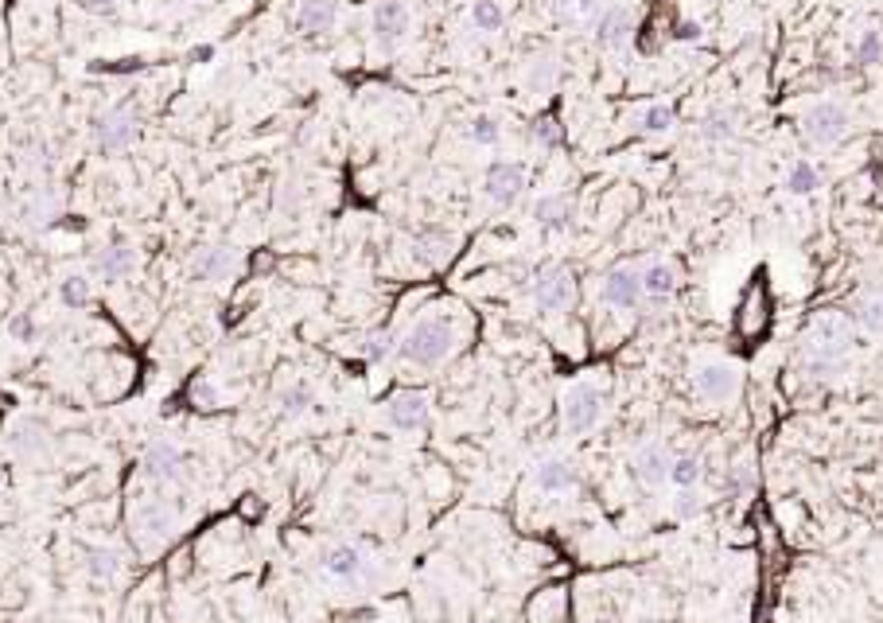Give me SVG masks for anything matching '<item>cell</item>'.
Masks as SVG:
<instances>
[{"mask_svg": "<svg viewBox=\"0 0 883 623\" xmlns=\"http://www.w3.org/2000/svg\"><path fill=\"white\" fill-rule=\"evenodd\" d=\"M59 300H63V308L82 312V308L94 300V285H90V277H86V273H67V277L59 281Z\"/></svg>", "mask_w": 883, "mask_h": 623, "instance_id": "cell-28", "label": "cell"}, {"mask_svg": "<svg viewBox=\"0 0 883 623\" xmlns=\"http://www.w3.org/2000/svg\"><path fill=\"white\" fill-rule=\"evenodd\" d=\"M728 491H732V495H747V491H751V468H747V464H736V468L728 472Z\"/></svg>", "mask_w": 883, "mask_h": 623, "instance_id": "cell-43", "label": "cell"}, {"mask_svg": "<svg viewBox=\"0 0 883 623\" xmlns=\"http://www.w3.org/2000/svg\"><path fill=\"white\" fill-rule=\"evenodd\" d=\"M82 4H86V8H113L117 0H82Z\"/></svg>", "mask_w": 883, "mask_h": 623, "instance_id": "cell-46", "label": "cell"}, {"mask_svg": "<svg viewBox=\"0 0 883 623\" xmlns=\"http://www.w3.org/2000/svg\"><path fill=\"white\" fill-rule=\"evenodd\" d=\"M631 36H635V16L623 4H607L596 20V43L607 51H619V47H627Z\"/></svg>", "mask_w": 883, "mask_h": 623, "instance_id": "cell-18", "label": "cell"}, {"mask_svg": "<svg viewBox=\"0 0 883 623\" xmlns=\"http://www.w3.org/2000/svg\"><path fill=\"white\" fill-rule=\"evenodd\" d=\"M137 133H141V117L133 113V106H113L94 121V148L102 156H117L137 141Z\"/></svg>", "mask_w": 883, "mask_h": 623, "instance_id": "cell-6", "label": "cell"}, {"mask_svg": "<svg viewBox=\"0 0 883 623\" xmlns=\"http://www.w3.org/2000/svg\"><path fill=\"white\" fill-rule=\"evenodd\" d=\"M600 300L607 308H642V269L638 265H615V269H607L600 281Z\"/></svg>", "mask_w": 883, "mask_h": 623, "instance_id": "cell-8", "label": "cell"}, {"mask_svg": "<svg viewBox=\"0 0 883 623\" xmlns=\"http://www.w3.org/2000/svg\"><path fill=\"white\" fill-rule=\"evenodd\" d=\"M133 265H137L133 246H129L125 238H113L106 250L94 257V277H98V281H121V277L133 273Z\"/></svg>", "mask_w": 883, "mask_h": 623, "instance_id": "cell-21", "label": "cell"}, {"mask_svg": "<svg viewBox=\"0 0 883 623\" xmlns=\"http://www.w3.org/2000/svg\"><path fill=\"white\" fill-rule=\"evenodd\" d=\"M635 125L642 133H650V137H662V133H670L673 125H677V113H673V106H666V102H654V106H646V110L638 113Z\"/></svg>", "mask_w": 883, "mask_h": 623, "instance_id": "cell-30", "label": "cell"}, {"mask_svg": "<svg viewBox=\"0 0 883 623\" xmlns=\"http://www.w3.org/2000/svg\"><path fill=\"white\" fill-rule=\"evenodd\" d=\"M642 293H646V300H654V304H666V300L677 293V265L666 261V257L646 261V265H642Z\"/></svg>", "mask_w": 883, "mask_h": 623, "instance_id": "cell-22", "label": "cell"}, {"mask_svg": "<svg viewBox=\"0 0 883 623\" xmlns=\"http://www.w3.org/2000/svg\"><path fill=\"white\" fill-rule=\"evenodd\" d=\"M172 530H176V514L168 511V503L148 499L133 511V534H141V538H168Z\"/></svg>", "mask_w": 883, "mask_h": 623, "instance_id": "cell-23", "label": "cell"}, {"mask_svg": "<svg viewBox=\"0 0 883 623\" xmlns=\"http://www.w3.org/2000/svg\"><path fill=\"white\" fill-rule=\"evenodd\" d=\"M86 573H90L98 585H113L117 573H121V557L113 550H90L86 553Z\"/></svg>", "mask_w": 883, "mask_h": 623, "instance_id": "cell-32", "label": "cell"}, {"mask_svg": "<svg viewBox=\"0 0 883 623\" xmlns=\"http://www.w3.org/2000/svg\"><path fill=\"white\" fill-rule=\"evenodd\" d=\"M277 207H281V215H296L300 211V187L284 184L281 195H277Z\"/></svg>", "mask_w": 883, "mask_h": 623, "instance_id": "cell-44", "label": "cell"}, {"mask_svg": "<svg viewBox=\"0 0 883 623\" xmlns=\"http://www.w3.org/2000/svg\"><path fill=\"white\" fill-rule=\"evenodd\" d=\"M144 472L152 479H164V483H176L187 468V452L179 448L176 440H152L141 456Z\"/></svg>", "mask_w": 883, "mask_h": 623, "instance_id": "cell-14", "label": "cell"}, {"mask_svg": "<svg viewBox=\"0 0 883 623\" xmlns=\"http://www.w3.org/2000/svg\"><path fill=\"white\" fill-rule=\"evenodd\" d=\"M561 20L565 24H596L603 12V0H561Z\"/></svg>", "mask_w": 883, "mask_h": 623, "instance_id": "cell-34", "label": "cell"}, {"mask_svg": "<svg viewBox=\"0 0 883 623\" xmlns=\"http://www.w3.org/2000/svg\"><path fill=\"white\" fill-rule=\"evenodd\" d=\"M848 125H852V117L833 98H821L802 113V137H806L810 148H833L837 141H845Z\"/></svg>", "mask_w": 883, "mask_h": 623, "instance_id": "cell-4", "label": "cell"}, {"mask_svg": "<svg viewBox=\"0 0 883 623\" xmlns=\"http://www.w3.org/2000/svg\"><path fill=\"white\" fill-rule=\"evenodd\" d=\"M191 398H195L199 409H214V405H218V394H214L211 382H195V386H191Z\"/></svg>", "mask_w": 883, "mask_h": 623, "instance_id": "cell-45", "label": "cell"}, {"mask_svg": "<svg viewBox=\"0 0 883 623\" xmlns=\"http://www.w3.org/2000/svg\"><path fill=\"white\" fill-rule=\"evenodd\" d=\"M701 495H697V487H689V491H681L677 499H673V514L677 518H693V514H701Z\"/></svg>", "mask_w": 883, "mask_h": 623, "instance_id": "cell-42", "label": "cell"}, {"mask_svg": "<svg viewBox=\"0 0 883 623\" xmlns=\"http://www.w3.org/2000/svg\"><path fill=\"white\" fill-rule=\"evenodd\" d=\"M8 335H12L16 343H32V339H36V320H32L28 312H16V316L8 320Z\"/></svg>", "mask_w": 883, "mask_h": 623, "instance_id": "cell-41", "label": "cell"}, {"mask_svg": "<svg viewBox=\"0 0 883 623\" xmlns=\"http://www.w3.org/2000/svg\"><path fill=\"white\" fill-rule=\"evenodd\" d=\"M670 468H673V452L666 444H658V440L642 444L635 456H631V476H635L638 483H646V487L670 483Z\"/></svg>", "mask_w": 883, "mask_h": 623, "instance_id": "cell-13", "label": "cell"}, {"mask_svg": "<svg viewBox=\"0 0 883 623\" xmlns=\"http://www.w3.org/2000/svg\"><path fill=\"white\" fill-rule=\"evenodd\" d=\"M335 20H339V0H296L292 28L300 36H323L335 28Z\"/></svg>", "mask_w": 883, "mask_h": 623, "instance_id": "cell-15", "label": "cell"}, {"mask_svg": "<svg viewBox=\"0 0 883 623\" xmlns=\"http://www.w3.org/2000/svg\"><path fill=\"white\" fill-rule=\"evenodd\" d=\"M848 351H852V328H848L845 316H817L802 339V351H798L802 374H810L817 382L833 378L845 370Z\"/></svg>", "mask_w": 883, "mask_h": 623, "instance_id": "cell-1", "label": "cell"}, {"mask_svg": "<svg viewBox=\"0 0 883 623\" xmlns=\"http://www.w3.org/2000/svg\"><path fill=\"white\" fill-rule=\"evenodd\" d=\"M413 254L421 257L424 265H444L448 257L456 254V234L448 226H417L413 230Z\"/></svg>", "mask_w": 883, "mask_h": 623, "instance_id": "cell-17", "label": "cell"}, {"mask_svg": "<svg viewBox=\"0 0 883 623\" xmlns=\"http://www.w3.org/2000/svg\"><path fill=\"white\" fill-rule=\"evenodd\" d=\"M238 265L234 246H203L191 257V281H222Z\"/></svg>", "mask_w": 883, "mask_h": 623, "instance_id": "cell-20", "label": "cell"}, {"mask_svg": "<svg viewBox=\"0 0 883 623\" xmlns=\"http://www.w3.org/2000/svg\"><path fill=\"white\" fill-rule=\"evenodd\" d=\"M852 320L864 331H872V335H883V289H872V293L860 296L852 304Z\"/></svg>", "mask_w": 883, "mask_h": 623, "instance_id": "cell-27", "label": "cell"}, {"mask_svg": "<svg viewBox=\"0 0 883 623\" xmlns=\"http://www.w3.org/2000/svg\"><path fill=\"white\" fill-rule=\"evenodd\" d=\"M526 82H530L533 94H545V90H553V82H557V63H553V55H537L530 63V74H526Z\"/></svg>", "mask_w": 883, "mask_h": 623, "instance_id": "cell-36", "label": "cell"}, {"mask_svg": "<svg viewBox=\"0 0 883 623\" xmlns=\"http://www.w3.org/2000/svg\"><path fill=\"white\" fill-rule=\"evenodd\" d=\"M397 343H401V339H397L393 331L378 328V331H370V335L358 343V351H362V359H366L370 367H382V363H389V359L397 355Z\"/></svg>", "mask_w": 883, "mask_h": 623, "instance_id": "cell-26", "label": "cell"}, {"mask_svg": "<svg viewBox=\"0 0 883 623\" xmlns=\"http://www.w3.org/2000/svg\"><path fill=\"white\" fill-rule=\"evenodd\" d=\"M432 417V402L424 390H397L386 402V421L401 433H417Z\"/></svg>", "mask_w": 883, "mask_h": 623, "instance_id": "cell-10", "label": "cell"}, {"mask_svg": "<svg viewBox=\"0 0 883 623\" xmlns=\"http://www.w3.org/2000/svg\"><path fill=\"white\" fill-rule=\"evenodd\" d=\"M284 417H304L312 405H316V390H312V382H292V386H284L281 398H277Z\"/></svg>", "mask_w": 883, "mask_h": 623, "instance_id": "cell-29", "label": "cell"}, {"mask_svg": "<svg viewBox=\"0 0 883 623\" xmlns=\"http://www.w3.org/2000/svg\"><path fill=\"white\" fill-rule=\"evenodd\" d=\"M701 137L705 141H732L736 137V113H712L701 125Z\"/></svg>", "mask_w": 883, "mask_h": 623, "instance_id": "cell-39", "label": "cell"}, {"mask_svg": "<svg viewBox=\"0 0 883 623\" xmlns=\"http://www.w3.org/2000/svg\"><path fill=\"white\" fill-rule=\"evenodd\" d=\"M817 184H821V176H817V168H813L810 160H794V164H790V172H786V187H790L794 195H810Z\"/></svg>", "mask_w": 883, "mask_h": 623, "instance_id": "cell-37", "label": "cell"}, {"mask_svg": "<svg viewBox=\"0 0 883 623\" xmlns=\"http://www.w3.org/2000/svg\"><path fill=\"white\" fill-rule=\"evenodd\" d=\"M701 479H705V460L701 456H673V468H670V483L673 487H681V491H689V487H701Z\"/></svg>", "mask_w": 883, "mask_h": 623, "instance_id": "cell-31", "label": "cell"}, {"mask_svg": "<svg viewBox=\"0 0 883 623\" xmlns=\"http://www.w3.org/2000/svg\"><path fill=\"white\" fill-rule=\"evenodd\" d=\"M771 324V296H767V285L755 281L740 300V312H736V331L743 339H759Z\"/></svg>", "mask_w": 883, "mask_h": 623, "instance_id": "cell-12", "label": "cell"}, {"mask_svg": "<svg viewBox=\"0 0 883 623\" xmlns=\"http://www.w3.org/2000/svg\"><path fill=\"white\" fill-rule=\"evenodd\" d=\"M530 296H533V308L545 312V316L568 312L572 300H576V277H572V269H568V265L537 269L530 281Z\"/></svg>", "mask_w": 883, "mask_h": 623, "instance_id": "cell-5", "label": "cell"}, {"mask_svg": "<svg viewBox=\"0 0 883 623\" xmlns=\"http://www.w3.org/2000/svg\"><path fill=\"white\" fill-rule=\"evenodd\" d=\"M323 573L335 577V581H354L362 573V553L354 546H331L323 553Z\"/></svg>", "mask_w": 883, "mask_h": 623, "instance_id": "cell-25", "label": "cell"}, {"mask_svg": "<svg viewBox=\"0 0 883 623\" xmlns=\"http://www.w3.org/2000/svg\"><path fill=\"white\" fill-rule=\"evenodd\" d=\"M467 137H471L475 145L491 148V145H498V141H502V129H498L495 117L479 113V117H471V121H467Z\"/></svg>", "mask_w": 883, "mask_h": 623, "instance_id": "cell-38", "label": "cell"}, {"mask_svg": "<svg viewBox=\"0 0 883 623\" xmlns=\"http://www.w3.org/2000/svg\"><path fill=\"white\" fill-rule=\"evenodd\" d=\"M522 191H526V164H518V160H495V164L487 168V195H491V203L514 207V203L522 199Z\"/></svg>", "mask_w": 883, "mask_h": 623, "instance_id": "cell-11", "label": "cell"}, {"mask_svg": "<svg viewBox=\"0 0 883 623\" xmlns=\"http://www.w3.org/2000/svg\"><path fill=\"white\" fill-rule=\"evenodd\" d=\"M409 32H413V12L405 0H378L370 8V36L382 51H393Z\"/></svg>", "mask_w": 883, "mask_h": 623, "instance_id": "cell-7", "label": "cell"}, {"mask_svg": "<svg viewBox=\"0 0 883 623\" xmlns=\"http://www.w3.org/2000/svg\"><path fill=\"white\" fill-rule=\"evenodd\" d=\"M4 440H8L12 456H39L47 448V421L36 417V413H24V417H16L8 425Z\"/></svg>", "mask_w": 883, "mask_h": 623, "instance_id": "cell-16", "label": "cell"}, {"mask_svg": "<svg viewBox=\"0 0 883 623\" xmlns=\"http://www.w3.org/2000/svg\"><path fill=\"white\" fill-rule=\"evenodd\" d=\"M456 343H460V335H456V324L448 316H421L401 335L397 355L413 367H440L456 351Z\"/></svg>", "mask_w": 883, "mask_h": 623, "instance_id": "cell-2", "label": "cell"}, {"mask_svg": "<svg viewBox=\"0 0 883 623\" xmlns=\"http://www.w3.org/2000/svg\"><path fill=\"white\" fill-rule=\"evenodd\" d=\"M530 215L541 230H572V203H568V195H561V191H549V195L533 199Z\"/></svg>", "mask_w": 883, "mask_h": 623, "instance_id": "cell-24", "label": "cell"}, {"mask_svg": "<svg viewBox=\"0 0 883 623\" xmlns=\"http://www.w3.org/2000/svg\"><path fill=\"white\" fill-rule=\"evenodd\" d=\"M530 137H533V145L557 148V145H561V125H557V117H553V113L537 117V121L530 125Z\"/></svg>", "mask_w": 883, "mask_h": 623, "instance_id": "cell-40", "label": "cell"}, {"mask_svg": "<svg viewBox=\"0 0 883 623\" xmlns=\"http://www.w3.org/2000/svg\"><path fill=\"white\" fill-rule=\"evenodd\" d=\"M533 483H537V491H545V495H568V491L580 487V472H576L572 460L553 456V460H541V464L533 468Z\"/></svg>", "mask_w": 883, "mask_h": 623, "instance_id": "cell-19", "label": "cell"}, {"mask_svg": "<svg viewBox=\"0 0 883 623\" xmlns=\"http://www.w3.org/2000/svg\"><path fill=\"white\" fill-rule=\"evenodd\" d=\"M740 382H743V374L736 363H705V367L693 374V394L708 405H720L740 394Z\"/></svg>", "mask_w": 883, "mask_h": 623, "instance_id": "cell-9", "label": "cell"}, {"mask_svg": "<svg viewBox=\"0 0 883 623\" xmlns=\"http://www.w3.org/2000/svg\"><path fill=\"white\" fill-rule=\"evenodd\" d=\"M603 405H607V398H603V390L596 382H572L561 394V425H565V433H572V437L592 433L600 425Z\"/></svg>", "mask_w": 883, "mask_h": 623, "instance_id": "cell-3", "label": "cell"}, {"mask_svg": "<svg viewBox=\"0 0 883 623\" xmlns=\"http://www.w3.org/2000/svg\"><path fill=\"white\" fill-rule=\"evenodd\" d=\"M852 59H856L860 67H876V63H883V32H876V28L860 32V39L852 43Z\"/></svg>", "mask_w": 883, "mask_h": 623, "instance_id": "cell-33", "label": "cell"}, {"mask_svg": "<svg viewBox=\"0 0 883 623\" xmlns=\"http://www.w3.org/2000/svg\"><path fill=\"white\" fill-rule=\"evenodd\" d=\"M471 24H475L479 32H502L506 12L498 8L495 0H475V4H471Z\"/></svg>", "mask_w": 883, "mask_h": 623, "instance_id": "cell-35", "label": "cell"}]
</instances>
